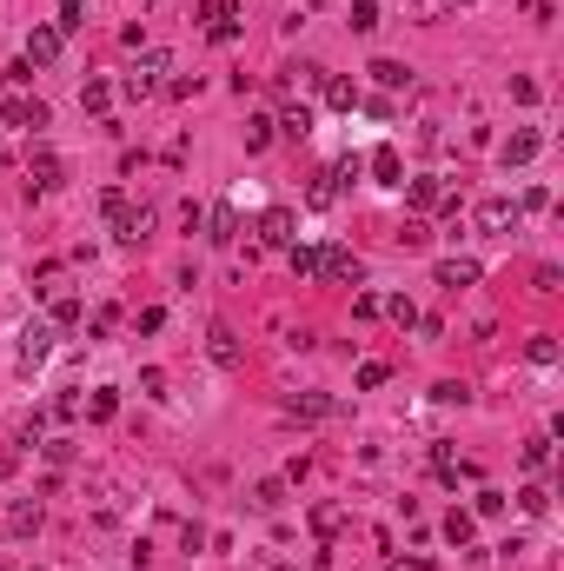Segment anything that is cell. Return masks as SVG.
Masks as SVG:
<instances>
[{"instance_id":"cell-7","label":"cell","mask_w":564,"mask_h":571,"mask_svg":"<svg viewBox=\"0 0 564 571\" xmlns=\"http://www.w3.org/2000/svg\"><path fill=\"white\" fill-rule=\"evenodd\" d=\"M511 226H518V206H511V199H478V233H491V240H505Z\"/></svg>"},{"instance_id":"cell-31","label":"cell","mask_w":564,"mask_h":571,"mask_svg":"<svg viewBox=\"0 0 564 571\" xmlns=\"http://www.w3.org/2000/svg\"><path fill=\"white\" fill-rule=\"evenodd\" d=\"M518 505L532 512V518H544V512H551V492H544V485H524V492H518Z\"/></svg>"},{"instance_id":"cell-10","label":"cell","mask_w":564,"mask_h":571,"mask_svg":"<svg viewBox=\"0 0 564 571\" xmlns=\"http://www.w3.org/2000/svg\"><path fill=\"white\" fill-rule=\"evenodd\" d=\"M478 279H485L478 259H438V286H445V293H465V286H478Z\"/></svg>"},{"instance_id":"cell-32","label":"cell","mask_w":564,"mask_h":571,"mask_svg":"<svg viewBox=\"0 0 564 571\" xmlns=\"http://www.w3.org/2000/svg\"><path fill=\"white\" fill-rule=\"evenodd\" d=\"M498 512H505V492H491V485H485V492L471 498V518H498Z\"/></svg>"},{"instance_id":"cell-13","label":"cell","mask_w":564,"mask_h":571,"mask_svg":"<svg viewBox=\"0 0 564 571\" xmlns=\"http://www.w3.org/2000/svg\"><path fill=\"white\" fill-rule=\"evenodd\" d=\"M339 406H332V399L326 392H293V399H286V418H332Z\"/></svg>"},{"instance_id":"cell-33","label":"cell","mask_w":564,"mask_h":571,"mask_svg":"<svg viewBox=\"0 0 564 571\" xmlns=\"http://www.w3.org/2000/svg\"><path fill=\"white\" fill-rule=\"evenodd\" d=\"M332 199H339V173H319L313 180V206H332Z\"/></svg>"},{"instance_id":"cell-30","label":"cell","mask_w":564,"mask_h":571,"mask_svg":"<svg viewBox=\"0 0 564 571\" xmlns=\"http://www.w3.org/2000/svg\"><path fill=\"white\" fill-rule=\"evenodd\" d=\"M551 465V439H524V472H544Z\"/></svg>"},{"instance_id":"cell-36","label":"cell","mask_w":564,"mask_h":571,"mask_svg":"<svg viewBox=\"0 0 564 571\" xmlns=\"http://www.w3.org/2000/svg\"><path fill=\"white\" fill-rule=\"evenodd\" d=\"M266 140H272V120H266V113H260V120H246V146H252V154H260Z\"/></svg>"},{"instance_id":"cell-3","label":"cell","mask_w":564,"mask_h":571,"mask_svg":"<svg viewBox=\"0 0 564 571\" xmlns=\"http://www.w3.org/2000/svg\"><path fill=\"white\" fill-rule=\"evenodd\" d=\"M0 120L7 127H47V107L27 100V93H13V87H0Z\"/></svg>"},{"instance_id":"cell-26","label":"cell","mask_w":564,"mask_h":571,"mask_svg":"<svg viewBox=\"0 0 564 571\" xmlns=\"http://www.w3.org/2000/svg\"><path fill=\"white\" fill-rule=\"evenodd\" d=\"M471 531H478L471 512H452V518H445V539H452V545H471Z\"/></svg>"},{"instance_id":"cell-24","label":"cell","mask_w":564,"mask_h":571,"mask_svg":"<svg viewBox=\"0 0 564 571\" xmlns=\"http://www.w3.org/2000/svg\"><path fill=\"white\" fill-rule=\"evenodd\" d=\"M80 107H87V113H107L113 107V87H107V80H87V87H80Z\"/></svg>"},{"instance_id":"cell-40","label":"cell","mask_w":564,"mask_h":571,"mask_svg":"<svg viewBox=\"0 0 564 571\" xmlns=\"http://www.w3.org/2000/svg\"><path fill=\"white\" fill-rule=\"evenodd\" d=\"M80 319V299H54V326H74Z\"/></svg>"},{"instance_id":"cell-19","label":"cell","mask_w":564,"mask_h":571,"mask_svg":"<svg viewBox=\"0 0 564 571\" xmlns=\"http://www.w3.org/2000/svg\"><path fill=\"white\" fill-rule=\"evenodd\" d=\"M252 505H260V512H279L286 505V479H260V485H252Z\"/></svg>"},{"instance_id":"cell-1","label":"cell","mask_w":564,"mask_h":571,"mask_svg":"<svg viewBox=\"0 0 564 571\" xmlns=\"http://www.w3.org/2000/svg\"><path fill=\"white\" fill-rule=\"evenodd\" d=\"M405 199H412V213H452L458 220V199L445 193V180H432V173H419L412 187H405Z\"/></svg>"},{"instance_id":"cell-27","label":"cell","mask_w":564,"mask_h":571,"mask_svg":"<svg viewBox=\"0 0 564 571\" xmlns=\"http://www.w3.org/2000/svg\"><path fill=\"white\" fill-rule=\"evenodd\" d=\"M326 100H332L339 113H352L358 107V87H352V80H326Z\"/></svg>"},{"instance_id":"cell-14","label":"cell","mask_w":564,"mask_h":571,"mask_svg":"<svg viewBox=\"0 0 564 571\" xmlns=\"http://www.w3.org/2000/svg\"><path fill=\"white\" fill-rule=\"evenodd\" d=\"M372 180H379V187H405V160H399V146H379V154H372Z\"/></svg>"},{"instance_id":"cell-4","label":"cell","mask_w":564,"mask_h":571,"mask_svg":"<svg viewBox=\"0 0 564 571\" xmlns=\"http://www.w3.org/2000/svg\"><path fill=\"white\" fill-rule=\"evenodd\" d=\"M260 240H266V246H293V240H299V213H293V206H266V213H260Z\"/></svg>"},{"instance_id":"cell-12","label":"cell","mask_w":564,"mask_h":571,"mask_svg":"<svg viewBox=\"0 0 564 571\" xmlns=\"http://www.w3.org/2000/svg\"><path fill=\"white\" fill-rule=\"evenodd\" d=\"M538 146H544V140H538L532 127H524V133H511V140L498 146V160H505V166H532V160H538Z\"/></svg>"},{"instance_id":"cell-2","label":"cell","mask_w":564,"mask_h":571,"mask_svg":"<svg viewBox=\"0 0 564 571\" xmlns=\"http://www.w3.org/2000/svg\"><path fill=\"white\" fill-rule=\"evenodd\" d=\"M160 74H173V54H160V47H146V54H140V66H133V74H127V93H133V100H146L153 87H160Z\"/></svg>"},{"instance_id":"cell-29","label":"cell","mask_w":564,"mask_h":571,"mask_svg":"<svg viewBox=\"0 0 564 571\" xmlns=\"http://www.w3.org/2000/svg\"><path fill=\"white\" fill-rule=\"evenodd\" d=\"M60 33H74V27H87V0H60Z\"/></svg>"},{"instance_id":"cell-5","label":"cell","mask_w":564,"mask_h":571,"mask_svg":"<svg viewBox=\"0 0 564 571\" xmlns=\"http://www.w3.org/2000/svg\"><path fill=\"white\" fill-rule=\"evenodd\" d=\"M319 273L339 279V286H358V279H366V266H358V253H346V246H319Z\"/></svg>"},{"instance_id":"cell-11","label":"cell","mask_w":564,"mask_h":571,"mask_svg":"<svg viewBox=\"0 0 564 571\" xmlns=\"http://www.w3.org/2000/svg\"><path fill=\"white\" fill-rule=\"evenodd\" d=\"M207 226H213V233H207L213 246H233V240H239V206H233V199H219V206L207 213Z\"/></svg>"},{"instance_id":"cell-35","label":"cell","mask_w":564,"mask_h":571,"mask_svg":"<svg viewBox=\"0 0 564 571\" xmlns=\"http://www.w3.org/2000/svg\"><path fill=\"white\" fill-rule=\"evenodd\" d=\"M385 312L399 319V326H419V306H412V299H405V293H399V299H385Z\"/></svg>"},{"instance_id":"cell-20","label":"cell","mask_w":564,"mask_h":571,"mask_svg":"<svg viewBox=\"0 0 564 571\" xmlns=\"http://www.w3.org/2000/svg\"><path fill=\"white\" fill-rule=\"evenodd\" d=\"M7 525H13V539H33V531H40V505H27V498H21V505L7 512Z\"/></svg>"},{"instance_id":"cell-39","label":"cell","mask_w":564,"mask_h":571,"mask_svg":"<svg viewBox=\"0 0 564 571\" xmlns=\"http://www.w3.org/2000/svg\"><path fill=\"white\" fill-rule=\"evenodd\" d=\"M532 286H538V293H558V286H564V273H558V266H538V273H532Z\"/></svg>"},{"instance_id":"cell-15","label":"cell","mask_w":564,"mask_h":571,"mask_svg":"<svg viewBox=\"0 0 564 571\" xmlns=\"http://www.w3.org/2000/svg\"><path fill=\"white\" fill-rule=\"evenodd\" d=\"M207 352H213L219 365H226V373H233L239 359H246V352H239V339H233V326H213V332H207Z\"/></svg>"},{"instance_id":"cell-37","label":"cell","mask_w":564,"mask_h":571,"mask_svg":"<svg viewBox=\"0 0 564 571\" xmlns=\"http://www.w3.org/2000/svg\"><path fill=\"white\" fill-rule=\"evenodd\" d=\"M140 392L146 399H166V373H160V365H146V373H140Z\"/></svg>"},{"instance_id":"cell-18","label":"cell","mask_w":564,"mask_h":571,"mask_svg":"<svg viewBox=\"0 0 564 571\" xmlns=\"http://www.w3.org/2000/svg\"><path fill=\"white\" fill-rule=\"evenodd\" d=\"M372 80H379V87H412V66L405 60H372Z\"/></svg>"},{"instance_id":"cell-16","label":"cell","mask_w":564,"mask_h":571,"mask_svg":"<svg viewBox=\"0 0 564 571\" xmlns=\"http://www.w3.org/2000/svg\"><path fill=\"white\" fill-rule=\"evenodd\" d=\"M27 173H33V180H27V187H33V193H47V187H60V160H54V154H33V166H27Z\"/></svg>"},{"instance_id":"cell-8","label":"cell","mask_w":564,"mask_h":571,"mask_svg":"<svg viewBox=\"0 0 564 571\" xmlns=\"http://www.w3.org/2000/svg\"><path fill=\"white\" fill-rule=\"evenodd\" d=\"M47 352H54V319H33V326L21 332V365H40Z\"/></svg>"},{"instance_id":"cell-25","label":"cell","mask_w":564,"mask_h":571,"mask_svg":"<svg viewBox=\"0 0 564 571\" xmlns=\"http://www.w3.org/2000/svg\"><path fill=\"white\" fill-rule=\"evenodd\" d=\"M524 359H532V365H558V339H551V332H538V339L524 346Z\"/></svg>"},{"instance_id":"cell-23","label":"cell","mask_w":564,"mask_h":571,"mask_svg":"<svg viewBox=\"0 0 564 571\" xmlns=\"http://www.w3.org/2000/svg\"><path fill=\"white\" fill-rule=\"evenodd\" d=\"M352 379H358V392H379V385L392 379V365H385V359H366V365H358Z\"/></svg>"},{"instance_id":"cell-17","label":"cell","mask_w":564,"mask_h":571,"mask_svg":"<svg viewBox=\"0 0 564 571\" xmlns=\"http://www.w3.org/2000/svg\"><path fill=\"white\" fill-rule=\"evenodd\" d=\"M286 259H293V279H319V246H286Z\"/></svg>"},{"instance_id":"cell-21","label":"cell","mask_w":564,"mask_h":571,"mask_svg":"<svg viewBox=\"0 0 564 571\" xmlns=\"http://www.w3.org/2000/svg\"><path fill=\"white\" fill-rule=\"evenodd\" d=\"M272 127H279V133H293V140H305V133H313V107H286Z\"/></svg>"},{"instance_id":"cell-45","label":"cell","mask_w":564,"mask_h":571,"mask_svg":"<svg viewBox=\"0 0 564 571\" xmlns=\"http://www.w3.org/2000/svg\"><path fill=\"white\" fill-rule=\"evenodd\" d=\"M458 7H465V0H458Z\"/></svg>"},{"instance_id":"cell-22","label":"cell","mask_w":564,"mask_h":571,"mask_svg":"<svg viewBox=\"0 0 564 571\" xmlns=\"http://www.w3.org/2000/svg\"><path fill=\"white\" fill-rule=\"evenodd\" d=\"M113 412H119V392H113V385H100V392L87 399V418H93V426H107Z\"/></svg>"},{"instance_id":"cell-9","label":"cell","mask_w":564,"mask_h":571,"mask_svg":"<svg viewBox=\"0 0 564 571\" xmlns=\"http://www.w3.org/2000/svg\"><path fill=\"white\" fill-rule=\"evenodd\" d=\"M113 233H119L127 246H140L146 233H153V206H119V213H113Z\"/></svg>"},{"instance_id":"cell-34","label":"cell","mask_w":564,"mask_h":571,"mask_svg":"<svg viewBox=\"0 0 564 571\" xmlns=\"http://www.w3.org/2000/svg\"><path fill=\"white\" fill-rule=\"evenodd\" d=\"M313 531H319V539H332V531H339V505H313Z\"/></svg>"},{"instance_id":"cell-43","label":"cell","mask_w":564,"mask_h":571,"mask_svg":"<svg viewBox=\"0 0 564 571\" xmlns=\"http://www.w3.org/2000/svg\"><path fill=\"white\" fill-rule=\"evenodd\" d=\"M0 166H7V146H0Z\"/></svg>"},{"instance_id":"cell-42","label":"cell","mask_w":564,"mask_h":571,"mask_svg":"<svg viewBox=\"0 0 564 571\" xmlns=\"http://www.w3.org/2000/svg\"><path fill=\"white\" fill-rule=\"evenodd\" d=\"M392 571H425V558H392Z\"/></svg>"},{"instance_id":"cell-6","label":"cell","mask_w":564,"mask_h":571,"mask_svg":"<svg viewBox=\"0 0 564 571\" xmlns=\"http://www.w3.org/2000/svg\"><path fill=\"white\" fill-rule=\"evenodd\" d=\"M60 40H66V33H60L54 21H40V27L27 33V66H54V60H60Z\"/></svg>"},{"instance_id":"cell-38","label":"cell","mask_w":564,"mask_h":571,"mask_svg":"<svg viewBox=\"0 0 564 571\" xmlns=\"http://www.w3.org/2000/svg\"><path fill=\"white\" fill-rule=\"evenodd\" d=\"M352 312H358V319H379V312H385V299H379V293H358V299H352Z\"/></svg>"},{"instance_id":"cell-28","label":"cell","mask_w":564,"mask_h":571,"mask_svg":"<svg viewBox=\"0 0 564 571\" xmlns=\"http://www.w3.org/2000/svg\"><path fill=\"white\" fill-rule=\"evenodd\" d=\"M379 27V0H352V33H372Z\"/></svg>"},{"instance_id":"cell-44","label":"cell","mask_w":564,"mask_h":571,"mask_svg":"<svg viewBox=\"0 0 564 571\" xmlns=\"http://www.w3.org/2000/svg\"><path fill=\"white\" fill-rule=\"evenodd\" d=\"M272 571H293V565H272Z\"/></svg>"},{"instance_id":"cell-41","label":"cell","mask_w":564,"mask_h":571,"mask_svg":"<svg viewBox=\"0 0 564 571\" xmlns=\"http://www.w3.org/2000/svg\"><path fill=\"white\" fill-rule=\"evenodd\" d=\"M524 13H532V21L544 27V21H551V0H524Z\"/></svg>"}]
</instances>
